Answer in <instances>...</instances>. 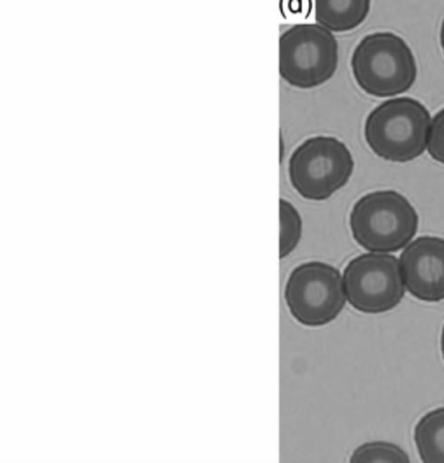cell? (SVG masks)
Segmentation results:
<instances>
[{
	"mask_svg": "<svg viewBox=\"0 0 444 463\" xmlns=\"http://www.w3.org/2000/svg\"><path fill=\"white\" fill-rule=\"evenodd\" d=\"M354 170V160L335 137H313L297 147L290 158V181L307 200H326L344 188Z\"/></svg>",
	"mask_w": 444,
	"mask_h": 463,
	"instance_id": "cell-5",
	"label": "cell"
},
{
	"mask_svg": "<svg viewBox=\"0 0 444 463\" xmlns=\"http://www.w3.org/2000/svg\"><path fill=\"white\" fill-rule=\"evenodd\" d=\"M439 43H441V49H443V52H444V20H443V24H441V33H439Z\"/></svg>",
	"mask_w": 444,
	"mask_h": 463,
	"instance_id": "cell-14",
	"label": "cell"
},
{
	"mask_svg": "<svg viewBox=\"0 0 444 463\" xmlns=\"http://www.w3.org/2000/svg\"><path fill=\"white\" fill-rule=\"evenodd\" d=\"M285 298L298 323L307 326L326 325L339 317L345 306L344 276L323 262L302 264L290 274Z\"/></svg>",
	"mask_w": 444,
	"mask_h": 463,
	"instance_id": "cell-6",
	"label": "cell"
},
{
	"mask_svg": "<svg viewBox=\"0 0 444 463\" xmlns=\"http://www.w3.org/2000/svg\"><path fill=\"white\" fill-rule=\"evenodd\" d=\"M415 444L425 463H444V408L427 413L415 427Z\"/></svg>",
	"mask_w": 444,
	"mask_h": 463,
	"instance_id": "cell-10",
	"label": "cell"
},
{
	"mask_svg": "<svg viewBox=\"0 0 444 463\" xmlns=\"http://www.w3.org/2000/svg\"><path fill=\"white\" fill-rule=\"evenodd\" d=\"M279 257H287L296 250L302 236V219L292 203L279 202Z\"/></svg>",
	"mask_w": 444,
	"mask_h": 463,
	"instance_id": "cell-11",
	"label": "cell"
},
{
	"mask_svg": "<svg viewBox=\"0 0 444 463\" xmlns=\"http://www.w3.org/2000/svg\"><path fill=\"white\" fill-rule=\"evenodd\" d=\"M349 304L366 315L394 309L404 297L401 262L389 253L370 252L353 259L344 271Z\"/></svg>",
	"mask_w": 444,
	"mask_h": 463,
	"instance_id": "cell-7",
	"label": "cell"
},
{
	"mask_svg": "<svg viewBox=\"0 0 444 463\" xmlns=\"http://www.w3.org/2000/svg\"><path fill=\"white\" fill-rule=\"evenodd\" d=\"M353 463L360 462H391V463H408L410 458L398 448L396 444L391 442H368L363 444L353 453Z\"/></svg>",
	"mask_w": 444,
	"mask_h": 463,
	"instance_id": "cell-12",
	"label": "cell"
},
{
	"mask_svg": "<svg viewBox=\"0 0 444 463\" xmlns=\"http://www.w3.org/2000/svg\"><path fill=\"white\" fill-rule=\"evenodd\" d=\"M406 290L423 302L444 300V240L422 236L411 241L401 259Z\"/></svg>",
	"mask_w": 444,
	"mask_h": 463,
	"instance_id": "cell-8",
	"label": "cell"
},
{
	"mask_svg": "<svg viewBox=\"0 0 444 463\" xmlns=\"http://www.w3.org/2000/svg\"><path fill=\"white\" fill-rule=\"evenodd\" d=\"M339 66L334 32L317 24H297L279 39V73L287 84L313 89L328 82Z\"/></svg>",
	"mask_w": 444,
	"mask_h": 463,
	"instance_id": "cell-4",
	"label": "cell"
},
{
	"mask_svg": "<svg viewBox=\"0 0 444 463\" xmlns=\"http://www.w3.org/2000/svg\"><path fill=\"white\" fill-rule=\"evenodd\" d=\"M419 230V213L396 191L364 194L351 212V232L364 250L391 253L406 249Z\"/></svg>",
	"mask_w": 444,
	"mask_h": 463,
	"instance_id": "cell-3",
	"label": "cell"
},
{
	"mask_svg": "<svg viewBox=\"0 0 444 463\" xmlns=\"http://www.w3.org/2000/svg\"><path fill=\"white\" fill-rule=\"evenodd\" d=\"M441 351H443V359H444V326H443V334H441Z\"/></svg>",
	"mask_w": 444,
	"mask_h": 463,
	"instance_id": "cell-15",
	"label": "cell"
},
{
	"mask_svg": "<svg viewBox=\"0 0 444 463\" xmlns=\"http://www.w3.org/2000/svg\"><path fill=\"white\" fill-rule=\"evenodd\" d=\"M372 0H315L316 22L330 32H351L366 20Z\"/></svg>",
	"mask_w": 444,
	"mask_h": 463,
	"instance_id": "cell-9",
	"label": "cell"
},
{
	"mask_svg": "<svg viewBox=\"0 0 444 463\" xmlns=\"http://www.w3.org/2000/svg\"><path fill=\"white\" fill-rule=\"evenodd\" d=\"M430 113L411 98H394L377 106L366 118L364 139L387 162L406 164L427 149Z\"/></svg>",
	"mask_w": 444,
	"mask_h": 463,
	"instance_id": "cell-1",
	"label": "cell"
},
{
	"mask_svg": "<svg viewBox=\"0 0 444 463\" xmlns=\"http://www.w3.org/2000/svg\"><path fill=\"white\" fill-rule=\"evenodd\" d=\"M353 75L373 98H396L417 80V61L400 35L381 32L366 35L354 49Z\"/></svg>",
	"mask_w": 444,
	"mask_h": 463,
	"instance_id": "cell-2",
	"label": "cell"
},
{
	"mask_svg": "<svg viewBox=\"0 0 444 463\" xmlns=\"http://www.w3.org/2000/svg\"><path fill=\"white\" fill-rule=\"evenodd\" d=\"M427 153L432 156V160L444 165V108L438 111V115L430 122Z\"/></svg>",
	"mask_w": 444,
	"mask_h": 463,
	"instance_id": "cell-13",
	"label": "cell"
}]
</instances>
